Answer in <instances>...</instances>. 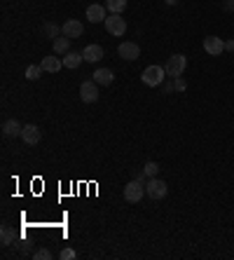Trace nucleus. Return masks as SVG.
<instances>
[{"mask_svg":"<svg viewBox=\"0 0 234 260\" xmlns=\"http://www.w3.org/2000/svg\"><path fill=\"white\" fill-rule=\"evenodd\" d=\"M0 242H2V246L14 244V230L9 228V225H2V230H0Z\"/></svg>","mask_w":234,"mask_h":260,"instance_id":"6ab92c4d","label":"nucleus"},{"mask_svg":"<svg viewBox=\"0 0 234 260\" xmlns=\"http://www.w3.org/2000/svg\"><path fill=\"white\" fill-rule=\"evenodd\" d=\"M82 61H85V56H82V52H68V54H63V68L75 70Z\"/></svg>","mask_w":234,"mask_h":260,"instance_id":"4468645a","label":"nucleus"},{"mask_svg":"<svg viewBox=\"0 0 234 260\" xmlns=\"http://www.w3.org/2000/svg\"><path fill=\"white\" fill-rule=\"evenodd\" d=\"M173 84H176V92H185V87H187V82L183 77H173Z\"/></svg>","mask_w":234,"mask_h":260,"instance_id":"393cba45","label":"nucleus"},{"mask_svg":"<svg viewBox=\"0 0 234 260\" xmlns=\"http://www.w3.org/2000/svg\"><path fill=\"white\" fill-rule=\"evenodd\" d=\"M204 52L209 54V56H220V54L225 52V40H220L218 35L204 38Z\"/></svg>","mask_w":234,"mask_h":260,"instance_id":"0eeeda50","label":"nucleus"},{"mask_svg":"<svg viewBox=\"0 0 234 260\" xmlns=\"http://www.w3.org/2000/svg\"><path fill=\"white\" fill-rule=\"evenodd\" d=\"M59 258H61V260H75V258H78V253L73 251V249H63V251L59 253Z\"/></svg>","mask_w":234,"mask_h":260,"instance_id":"b1692460","label":"nucleus"},{"mask_svg":"<svg viewBox=\"0 0 234 260\" xmlns=\"http://www.w3.org/2000/svg\"><path fill=\"white\" fill-rule=\"evenodd\" d=\"M40 66L45 68V73H59V70L63 68V59H59V56H45L42 61H40Z\"/></svg>","mask_w":234,"mask_h":260,"instance_id":"ddd939ff","label":"nucleus"},{"mask_svg":"<svg viewBox=\"0 0 234 260\" xmlns=\"http://www.w3.org/2000/svg\"><path fill=\"white\" fill-rule=\"evenodd\" d=\"M28 249H31V246H28V242H23V244H21V253H28Z\"/></svg>","mask_w":234,"mask_h":260,"instance_id":"c85d7f7f","label":"nucleus"},{"mask_svg":"<svg viewBox=\"0 0 234 260\" xmlns=\"http://www.w3.org/2000/svg\"><path fill=\"white\" fill-rule=\"evenodd\" d=\"M106 31L110 33V35H115V38H119V35H124L126 33V19H122V14H110L106 16Z\"/></svg>","mask_w":234,"mask_h":260,"instance_id":"20e7f679","label":"nucleus"},{"mask_svg":"<svg viewBox=\"0 0 234 260\" xmlns=\"http://www.w3.org/2000/svg\"><path fill=\"white\" fill-rule=\"evenodd\" d=\"M164 75H166V70L162 66H148V68L140 73V80H143V84H148V87H159L164 82Z\"/></svg>","mask_w":234,"mask_h":260,"instance_id":"f03ea898","label":"nucleus"},{"mask_svg":"<svg viewBox=\"0 0 234 260\" xmlns=\"http://www.w3.org/2000/svg\"><path fill=\"white\" fill-rule=\"evenodd\" d=\"M117 54H119V59H124V61H136L140 56V47L136 42H122V45L117 47Z\"/></svg>","mask_w":234,"mask_h":260,"instance_id":"6e6552de","label":"nucleus"},{"mask_svg":"<svg viewBox=\"0 0 234 260\" xmlns=\"http://www.w3.org/2000/svg\"><path fill=\"white\" fill-rule=\"evenodd\" d=\"M87 19H89V23L106 21V5H89L87 7Z\"/></svg>","mask_w":234,"mask_h":260,"instance_id":"f8f14e48","label":"nucleus"},{"mask_svg":"<svg viewBox=\"0 0 234 260\" xmlns=\"http://www.w3.org/2000/svg\"><path fill=\"white\" fill-rule=\"evenodd\" d=\"M52 47H54V54H68L70 52V38H66V35H61V38H54Z\"/></svg>","mask_w":234,"mask_h":260,"instance_id":"f3484780","label":"nucleus"},{"mask_svg":"<svg viewBox=\"0 0 234 260\" xmlns=\"http://www.w3.org/2000/svg\"><path fill=\"white\" fill-rule=\"evenodd\" d=\"M113 80H115V75H113V70L110 68H99L96 73H94V82L96 84H113Z\"/></svg>","mask_w":234,"mask_h":260,"instance_id":"dca6fc26","label":"nucleus"},{"mask_svg":"<svg viewBox=\"0 0 234 260\" xmlns=\"http://www.w3.org/2000/svg\"><path fill=\"white\" fill-rule=\"evenodd\" d=\"M164 2H166V5H171V7H173V5H178V0H164Z\"/></svg>","mask_w":234,"mask_h":260,"instance_id":"c756f323","label":"nucleus"},{"mask_svg":"<svg viewBox=\"0 0 234 260\" xmlns=\"http://www.w3.org/2000/svg\"><path fill=\"white\" fill-rule=\"evenodd\" d=\"M176 92V84H173V77L169 80V82H164V94H173Z\"/></svg>","mask_w":234,"mask_h":260,"instance_id":"a878e982","label":"nucleus"},{"mask_svg":"<svg viewBox=\"0 0 234 260\" xmlns=\"http://www.w3.org/2000/svg\"><path fill=\"white\" fill-rule=\"evenodd\" d=\"M61 33L66 35V38L75 40V38H80V35L85 33V26H82V21H78V19H68V21L61 26Z\"/></svg>","mask_w":234,"mask_h":260,"instance_id":"1a4fd4ad","label":"nucleus"},{"mask_svg":"<svg viewBox=\"0 0 234 260\" xmlns=\"http://www.w3.org/2000/svg\"><path fill=\"white\" fill-rule=\"evenodd\" d=\"M143 171H145V176L148 178H155L157 174H159V164H157V162H145Z\"/></svg>","mask_w":234,"mask_h":260,"instance_id":"4be33fe9","label":"nucleus"},{"mask_svg":"<svg viewBox=\"0 0 234 260\" xmlns=\"http://www.w3.org/2000/svg\"><path fill=\"white\" fill-rule=\"evenodd\" d=\"M166 192H169V188H166V183H164L162 178H148V183H145V195H148L150 199H164L166 197Z\"/></svg>","mask_w":234,"mask_h":260,"instance_id":"39448f33","label":"nucleus"},{"mask_svg":"<svg viewBox=\"0 0 234 260\" xmlns=\"http://www.w3.org/2000/svg\"><path fill=\"white\" fill-rule=\"evenodd\" d=\"M106 7L110 14H122L126 9V0H106Z\"/></svg>","mask_w":234,"mask_h":260,"instance_id":"a211bd4d","label":"nucleus"},{"mask_svg":"<svg viewBox=\"0 0 234 260\" xmlns=\"http://www.w3.org/2000/svg\"><path fill=\"white\" fill-rule=\"evenodd\" d=\"M234 9V0H227L225 2V12H232Z\"/></svg>","mask_w":234,"mask_h":260,"instance_id":"cd10ccee","label":"nucleus"},{"mask_svg":"<svg viewBox=\"0 0 234 260\" xmlns=\"http://www.w3.org/2000/svg\"><path fill=\"white\" fill-rule=\"evenodd\" d=\"M42 73H45V68H42L40 63H33V66H28V68H26V77H28V80H38Z\"/></svg>","mask_w":234,"mask_h":260,"instance_id":"412c9836","label":"nucleus"},{"mask_svg":"<svg viewBox=\"0 0 234 260\" xmlns=\"http://www.w3.org/2000/svg\"><path fill=\"white\" fill-rule=\"evenodd\" d=\"M185 68H187V56H183V54H171L169 61L164 63V70H166L169 77H180L185 73Z\"/></svg>","mask_w":234,"mask_h":260,"instance_id":"f257e3e1","label":"nucleus"},{"mask_svg":"<svg viewBox=\"0 0 234 260\" xmlns=\"http://www.w3.org/2000/svg\"><path fill=\"white\" fill-rule=\"evenodd\" d=\"M40 127H35V124H26L21 131V138L23 143H28V146H35V143H40Z\"/></svg>","mask_w":234,"mask_h":260,"instance_id":"9d476101","label":"nucleus"},{"mask_svg":"<svg viewBox=\"0 0 234 260\" xmlns=\"http://www.w3.org/2000/svg\"><path fill=\"white\" fill-rule=\"evenodd\" d=\"M21 131H23V127L19 124V120H5V122H2V134L7 138L21 136Z\"/></svg>","mask_w":234,"mask_h":260,"instance_id":"2eb2a0df","label":"nucleus"},{"mask_svg":"<svg viewBox=\"0 0 234 260\" xmlns=\"http://www.w3.org/2000/svg\"><path fill=\"white\" fill-rule=\"evenodd\" d=\"M225 52H234V40H225Z\"/></svg>","mask_w":234,"mask_h":260,"instance_id":"bb28decb","label":"nucleus"},{"mask_svg":"<svg viewBox=\"0 0 234 260\" xmlns=\"http://www.w3.org/2000/svg\"><path fill=\"white\" fill-rule=\"evenodd\" d=\"M42 31H45L47 38H52V40H54V38H59V33H61V28H59V26H56L54 21H47L45 26H42Z\"/></svg>","mask_w":234,"mask_h":260,"instance_id":"aec40b11","label":"nucleus"},{"mask_svg":"<svg viewBox=\"0 0 234 260\" xmlns=\"http://www.w3.org/2000/svg\"><path fill=\"white\" fill-rule=\"evenodd\" d=\"M52 258V253L47 251V249H38V251L33 253V260H49Z\"/></svg>","mask_w":234,"mask_h":260,"instance_id":"5701e85b","label":"nucleus"},{"mask_svg":"<svg viewBox=\"0 0 234 260\" xmlns=\"http://www.w3.org/2000/svg\"><path fill=\"white\" fill-rule=\"evenodd\" d=\"M80 99L85 101V103H96L99 101V84L94 82V80H85V82L80 84Z\"/></svg>","mask_w":234,"mask_h":260,"instance_id":"423d86ee","label":"nucleus"},{"mask_svg":"<svg viewBox=\"0 0 234 260\" xmlns=\"http://www.w3.org/2000/svg\"><path fill=\"white\" fill-rule=\"evenodd\" d=\"M143 195H145V183L143 181H131V183H126L124 188V199L129 202V204H138L140 199H143Z\"/></svg>","mask_w":234,"mask_h":260,"instance_id":"7ed1b4c3","label":"nucleus"},{"mask_svg":"<svg viewBox=\"0 0 234 260\" xmlns=\"http://www.w3.org/2000/svg\"><path fill=\"white\" fill-rule=\"evenodd\" d=\"M103 47L101 45H87L85 49H82V56H85V61L89 63H99L103 59Z\"/></svg>","mask_w":234,"mask_h":260,"instance_id":"9b49d317","label":"nucleus"}]
</instances>
